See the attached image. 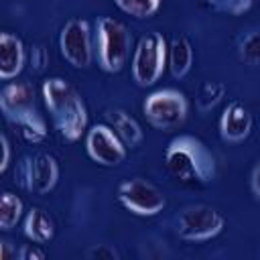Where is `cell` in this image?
<instances>
[{"label":"cell","mask_w":260,"mask_h":260,"mask_svg":"<svg viewBox=\"0 0 260 260\" xmlns=\"http://www.w3.org/2000/svg\"><path fill=\"white\" fill-rule=\"evenodd\" d=\"M43 100L61 138L79 140L87 128V110L79 91L63 77H49L43 81Z\"/></svg>","instance_id":"cell-1"},{"label":"cell","mask_w":260,"mask_h":260,"mask_svg":"<svg viewBox=\"0 0 260 260\" xmlns=\"http://www.w3.org/2000/svg\"><path fill=\"white\" fill-rule=\"evenodd\" d=\"M165 167L175 181L185 185H203L215 177V158L211 150L191 134H181L169 142Z\"/></svg>","instance_id":"cell-2"},{"label":"cell","mask_w":260,"mask_h":260,"mask_svg":"<svg viewBox=\"0 0 260 260\" xmlns=\"http://www.w3.org/2000/svg\"><path fill=\"white\" fill-rule=\"evenodd\" d=\"M0 110L4 118L18 128L28 142H43L47 138L45 118L35 104V87L28 81H10L0 91Z\"/></svg>","instance_id":"cell-3"},{"label":"cell","mask_w":260,"mask_h":260,"mask_svg":"<svg viewBox=\"0 0 260 260\" xmlns=\"http://www.w3.org/2000/svg\"><path fill=\"white\" fill-rule=\"evenodd\" d=\"M130 45H132V37L120 20L112 16H100L95 20L98 63L104 71L118 73L130 55Z\"/></svg>","instance_id":"cell-4"},{"label":"cell","mask_w":260,"mask_h":260,"mask_svg":"<svg viewBox=\"0 0 260 260\" xmlns=\"http://www.w3.org/2000/svg\"><path fill=\"white\" fill-rule=\"evenodd\" d=\"M169 45L156 30L140 37L132 57V77L140 87L154 85L167 67Z\"/></svg>","instance_id":"cell-5"},{"label":"cell","mask_w":260,"mask_h":260,"mask_svg":"<svg viewBox=\"0 0 260 260\" xmlns=\"http://www.w3.org/2000/svg\"><path fill=\"white\" fill-rule=\"evenodd\" d=\"M142 112L154 128L175 130L185 122L187 112H189V104H187V98L181 91L167 87V89L152 91L144 100Z\"/></svg>","instance_id":"cell-6"},{"label":"cell","mask_w":260,"mask_h":260,"mask_svg":"<svg viewBox=\"0 0 260 260\" xmlns=\"http://www.w3.org/2000/svg\"><path fill=\"white\" fill-rule=\"evenodd\" d=\"M225 217L211 205H187L177 215V236L185 242H205L221 234Z\"/></svg>","instance_id":"cell-7"},{"label":"cell","mask_w":260,"mask_h":260,"mask_svg":"<svg viewBox=\"0 0 260 260\" xmlns=\"http://www.w3.org/2000/svg\"><path fill=\"white\" fill-rule=\"evenodd\" d=\"M59 179V165L47 152H37L32 156H22L14 169V183L26 191L45 195Z\"/></svg>","instance_id":"cell-8"},{"label":"cell","mask_w":260,"mask_h":260,"mask_svg":"<svg viewBox=\"0 0 260 260\" xmlns=\"http://www.w3.org/2000/svg\"><path fill=\"white\" fill-rule=\"evenodd\" d=\"M118 201L136 215H156L167 205L162 191L142 177L124 179L118 185Z\"/></svg>","instance_id":"cell-9"},{"label":"cell","mask_w":260,"mask_h":260,"mask_svg":"<svg viewBox=\"0 0 260 260\" xmlns=\"http://www.w3.org/2000/svg\"><path fill=\"white\" fill-rule=\"evenodd\" d=\"M59 49L67 63L77 69L89 67L93 59V41L91 26L85 18H71L65 22L59 35Z\"/></svg>","instance_id":"cell-10"},{"label":"cell","mask_w":260,"mask_h":260,"mask_svg":"<svg viewBox=\"0 0 260 260\" xmlns=\"http://www.w3.org/2000/svg\"><path fill=\"white\" fill-rule=\"evenodd\" d=\"M85 148L89 158L104 167H116L126 158V144L108 124H95L87 130Z\"/></svg>","instance_id":"cell-11"},{"label":"cell","mask_w":260,"mask_h":260,"mask_svg":"<svg viewBox=\"0 0 260 260\" xmlns=\"http://www.w3.org/2000/svg\"><path fill=\"white\" fill-rule=\"evenodd\" d=\"M254 126L250 110L242 102H230L219 118V134L228 142H242L250 136Z\"/></svg>","instance_id":"cell-12"},{"label":"cell","mask_w":260,"mask_h":260,"mask_svg":"<svg viewBox=\"0 0 260 260\" xmlns=\"http://www.w3.org/2000/svg\"><path fill=\"white\" fill-rule=\"evenodd\" d=\"M24 45L12 32H0V79H14L24 67Z\"/></svg>","instance_id":"cell-13"},{"label":"cell","mask_w":260,"mask_h":260,"mask_svg":"<svg viewBox=\"0 0 260 260\" xmlns=\"http://www.w3.org/2000/svg\"><path fill=\"white\" fill-rule=\"evenodd\" d=\"M106 120L114 128V132L120 136V140L126 144V148H136L142 142V136H144L142 128L128 112H124L120 108L108 110L106 112Z\"/></svg>","instance_id":"cell-14"},{"label":"cell","mask_w":260,"mask_h":260,"mask_svg":"<svg viewBox=\"0 0 260 260\" xmlns=\"http://www.w3.org/2000/svg\"><path fill=\"white\" fill-rule=\"evenodd\" d=\"M167 63H169L173 77H177V79H181L189 73V69L193 65V47L185 35H177L171 39Z\"/></svg>","instance_id":"cell-15"},{"label":"cell","mask_w":260,"mask_h":260,"mask_svg":"<svg viewBox=\"0 0 260 260\" xmlns=\"http://www.w3.org/2000/svg\"><path fill=\"white\" fill-rule=\"evenodd\" d=\"M24 236L30 242L47 244L55 236L53 217L45 209H41V207H30L26 217H24Z\"/></svg>","instance_id":"cell-16"},{"label":"cell","mask_w":260,"mask_h":260,"mask_svg":"<svg viewBox=\"0 0 260 260\" xmlns=\"http://www.w3.org/2000/svg\"><path fill=\"white\" fill-rule=\"evenodd\" d=\"M20 215H22V201L14 193L4 191L0 199V230L4 232L12 230L18 223Z\"/></svg>","instance_id":"cell-17"},{"label":"cell","mask_w":260,"mask_h":260,"mask_svg":"<svg viewBox=\"0 0 260 260\" xmlns=\"http://www.w3.org/2000/svg\"><path fill=\"white\" fill-rule=\"evenodd\" d=\"M225 95V85L221 81H203L199 91H197V98H195V104H197V110L199 112H209L213 110L221 98Z\"/></svg>","instance_id":"cell-18"},{"label":"cell","mask_w":260,"mask_h":260,"mask_svg":"<svg viewBox=\"0 0 260 260\" xmlns=\"http://www.w3.org/2000/svg\"><path fill=\"white\" fill-rule=\"evenodd\" d=\"M114 2L122 12L134 18H148L160 6V0H114Z\"/></svg>","instance_id":"cell-19"},{"label":"cell","mask_w":260,"mask_h":260,"mask_svg":"<svg viewBox=\"0 0 260 260\" xmlns=\"http://www.w3.org/2000/svg\"><path fill=\"white\" fill-rule=\"evenodd\" d=\"M240 59L246 65H260V30H252L240 41Z\"/></svg>","instance_id":"cell-20"},{"label":"cell","mask_w":260,"mask_h":260,"mask_svg":"<svg viewBox=\"0 0 260 260\" xmlns=\"http://www.w3.org/2000/svg\"><path fill=\"white\" fill-rule=\"evenodd\" d=\"M201 4H205L207 8H211L215 12L240 16V14H244V12L250 10L252 0H201Z\"/></svg>","instance_id":"cell-21"},{"label":"cell","mask_w":260,"mask_h":260,"mask_svg":"<svg viewBox=\"0 0 260 260\" xmlns=\"http://www.w3.org/2000/svg\"><path fill=\"white\" fill-rule=\"evenodd\" d=\"M87 258H93V260H116V258H120V254L116 252V248H112L108 244H98V246L87 250Z\"/></svg>","instance_id":"cell-22"},{"label":"cell","mask_w":260,"mask_h":260,"mask_svg":"<svg viewBox=\"0 0 260 260\" xmlns=\"http://www.w3.org/2000/svg\"><path fill=\"white\" fill-rule=\"evenodd\" d=\"M45 256H47L45 250H41L37 242H35V244H24V246L18 250V258H20V260H43Z\"/></svg>","instance_id":"cell-23"},{"label":"cell","mask_w":260,"mask_h":260,"mask_svg":"<svg viewBox=\"0 0 260 260\" xmlns=\"http://www.w3.org/2000/svg\"><path fill=\"white\" fill-rule=\"evenodd\" d=\"M47 61H49V57H47V51L39 45V47H35L32 49V53H30V63L35 65V69L37 71H43L45 69V65H47Z\"/></svg>","instance_id":"cell-24"},{"label":"cell","mask_w":260,"mask_h":260,"mask_svg":"<svg viewBox=\"0 0 260 260\" xmlns=\"http://www.w3.org/2000/svg\"><path fill=\"white\" fill-rule=\"evenodd\" d=\"M0 148H2V158H0V171H6L10 165V142L6 138V134L0 136Z\"/></svg>","instance_id":"cell-25"},{"label":"cell","mask_w":260,"mask_h":260,"mask_svg":"<svg viewBox=\"0 0 260 260\" xmlns=\"http://www.w3.org/2000/svg\"><path fill=\"white\" fill-rule=\"evenodd\" d=\"M16 256H18V252L12 250L6 240H2V242H0V258H2V260H12V258H16Z\"/></svg>","instance_id":"cell-26"},{"label":"cell","mask_w":260,"mask_h":260,"mask_svg":"<svg viewBox=\"0 0 260 260\" xmlns=\"http://www.w3.org/2000/svg\"><path fill=\"white\" fill-rule=\"evenodd\" d=\"M250 185H252V191H254V195L260 199V162L254 167V171H252V179H250Z\"/></svg>","instance_id":"cell-27"}]
</instances>
